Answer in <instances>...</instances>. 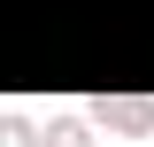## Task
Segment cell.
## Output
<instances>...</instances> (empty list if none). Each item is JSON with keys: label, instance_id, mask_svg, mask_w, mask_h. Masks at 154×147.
<instances>
[{"label": "cell", "instance_id": "obj_1", "mask_svg": "<svg viewBox=\"0 0 154 147\" xmlns=\"http://www.w3.org/2000/svg\"><path fill=\"white\" fill-rule=\"evenodd\" d=\"M100 124H116V132H154V101H100Z\"/></svg>", "mask_w": 154, "mask_h": 147}, {"label": "cell", "instance_id": "obj_3", "mask_svg": "<svg viewBox=\"0 0 154 147\" xmlns=\"http://www.w3.org/2000/svg\"><path fill=\"white\" fill-rule=\"evenodd\" d=\"M46 147H85V124H69V116H62V124H46Z\"/></svg>", "mask_w": 154, "mask_h": 147}, {"label": "cell", "instance_id": "obj_2", "mask_svg": "<svg viewBox=\"0 0 154 147\" xmlns=\"http://www.w3.org/2000/svg\"><path fill=\"white\" fill-rule=\"evenodd\" d=\"M0 147H38V132L23 124V116H0Z\"/></svg>", "mask_w": 154, "mask_h": 147}]
</instances>
